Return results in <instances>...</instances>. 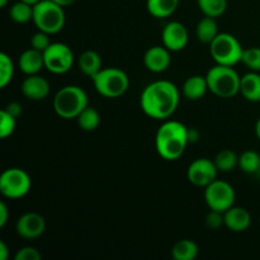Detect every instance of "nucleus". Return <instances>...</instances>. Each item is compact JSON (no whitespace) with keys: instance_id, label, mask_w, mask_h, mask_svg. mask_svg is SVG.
Masks as SVG:
<instances>
[{"instance_id":"f257e3e1","label":"nucleus","mask_w":260,"mask_h":260,"mask_svg":"<svg viewBox=\"0 0 260 260\" xmlns=\"http://www.w3.org/2000/svg\"><path fill=\"white\" fill-rule=\"evenodd\" d=\"M180 93L172 81L157 80L145 86L140 96L142 112L150 118L168 119L179 106Z\"/></svg>"},{"instance_id":"f03ea898","label":"nucleus","mask_w":260,"mask_h":260,"mask_svg":"<svg viewBox=\"0 0 260 260\" xmlns=\"http://www.w3.org/2000/svg\"><path fill=\"white\" fill-rule=\"evenodd\" d=\"M189 144V129L178 121H165L155 137V147L160 157L168 161L178 160Z\"/></svg>"},{"instance_id":"7ed1b4c3","label":"nucleus","mask_w":260,"mask_h":260,"mask_svg":"<svg viewBox=\"0 0 260 260\" xmlns=\"http://www.w3.org/2000/svg\"><path fill=\"white\" fill-rule=\"evenodd\" d=\"M208 90L218 98H233L240 93L241 76L234 70L233 66L216 63L206 75Z\"/></svg>"},{"instance_id":"20e7f679","label":"nucleus","mask_w":260,"mask_h":260,"mask_svg":"<svg viewBox=\"0 0 260 260\" xmlns=\"http://www.w3.org/2000/svg\"><path fill=\"white\" fill-rule=\"evenodd\" d=\"M88 103V95L78 85L63 86L53 96V109L63 119H76L89 106Z\"/></svg>"},{"instance_id":"39448f33","label":"nucleus","mask_w":260,"mask_h":260,"mask_svg":"<svg viewBox=\"0 0 260 260\" xmlns=\"http://www.w3.org/2000/svg\"><path fill=\"white\" fill-rule=\"evenodd\" d=\"M32 22L38 30L56 35L65 25V12L63 7L55 3L53 0H41L33 5Z\"/></svg>"},{"instance_id":"423d86ee","label":"nucleus","mask_w":260,"mask_h":260,"mask_svg":"<svg viewBox=\"0 0 260 260\" xmlns=\"http://www.w3.org/2000/svg\"><path fill=\"white\" fill-rule=\"evenodd\" d=\"M95 90L106 98H118L123 95L129 86V79L124 71L117 68L102 69L91 78Z\"/></svg>"},{"instance_id":"0eeeda50","label":"nucleus","mask_w":260,"mask_h":260,"mask_svg":"<svg viewBox=\"0 0 260 260\" xmlns=\"http://www.w3.org/2000/svg\"><path fill=\"white\" fill-rule=\"evenodd\" d=\"M210 53L218 65L234 66L241 62L244 48L235 36L230 33H218L210 43Z\"/></svg>"},{"instance_id":"6e6552de","label":"nucleus","mask_w":260,"mask_h":260,"mask_svg":"<svg viewBox=\"0 0 260 260\" xmlns=\"http://www.w3.org/2000/svg\"><path fill=\"white\" fill-rule=\"evenodd\" d=\"M32 180L27 172L19 168H10L0 177V193L9 200H19L30 190Z\"/></svg>"},{"instance_id":"1a4fd4ad","label":"nucleus","mask_w":260,"mask_h":260,"mask_svg":"<svg viewBox=\"0 0 260 260\" xmlns=\"http://www.w3.org/2000/svg\"><path fill=\"white\" fill-rule=\"evenodd\" d=\"M205 200L210 210L226 212L235 206V189L228 182L216 179L205 188Z\"/></svg>"},{"instance_id":"9d476101","label":"nucleus","mask_w":260,"mask_h":260,"mask_svg":"<svg viewBox=\"0 0 260 260\" xmlns=\"http://www.w3.org/2000/svg\"><path fill=\"white\" fill-rule=\"evenodd\" d=\"M45 68L52 74H65L73 68L74 53L68 45L61 42L51 43L43 52Z\"/></svg>"},{"instance_id":"9b49d317","label":"nucleus","mask_w":260,"mask_h":260,"mask_svg":"<svg viewBox=\"0 0 260 260\" xmlns=\"http://www.w3.org/2000/svg\"><path fill=\"white\" fill-rule=\"evenodd\" d=\"M218 169L215 161L207 157H200L190 162L187 170V178L189 183L196 187L206 188L208 184L217 179Z\"/></svg>"},{"instance_id":"f8f14e48","label":"nucleus","mask_w":260,"mask_h":260,"mask_svg":"<svg viewBox=\"0 0 260 260\" xmlns=\"http://www.w3.org/2000/svg\"><path fill=\"white\" fill-rule=\"evenodd\" d=\"M162 46L168 48L170 52H179L184 50L185 46L188 45L189 35L183 23L173 20L165 24L161 32Z\"/></svg>"},{"instance_id":"ddd939ff","label":"nucleus","mask_w":260,"mask_h":260,"mask_svg":"<svg viewBox=\"0 0 260 260\" xmlns=\"http://www.w3.org/2000/svg\"><path fill=\"white\" fill-rule=\"evenodd\" d=\"M46 221L40 213L27 212L20 216L15 223V231L23 239H37L45 233Z\"/></svg>"},{"instance_id":"4468645a","label":"nucleus","mask_w":260,"mask_h":260,"mask_svg":"<svg viewBox=\"0 0 260 260\" xmlns=\"http://www.w3.org/2000/svg\"><path fill=\"white\" fill-rule=\"evenodd\" d=\"M170 62H172L170 51L165 46H152L145 52V68L151 73H162L169 68Z\"/></svg>"},{"instance_id":"2eb2a0df","label":"nucleus","mask_w":260,"mask_h":260,"mask_svg":"<svg viewBox=\"0 0 260 260\" xmlns=\"http://www.w3.org/2000/svg\"><path fill=\"white\" fill-rule=\"evenodd\" d=\"M50 83L45 78L36 75H27L22 83V93L29 101H43L50 94Z\"/></svg>"},{"instance_id":"dca6fc26","label":"nucleus","mask_w":260,"mask_h":260,"mask_svg":"<svg viewBox=\"0 0 260 260\" xmlns=\"http://www.w3.org/2000/svg\"><path fill=\"white\" fill-rule=\"evenodd\" d=\"M225 217V226L234 233H243L246 231L251 225V216L245 208L233 206L226 212H223Z\"/></svg>"},{"instance_id":"f3484780","label":"nucleus","mask_w":260,"mask_h":260,"mask_svg":"<svg viewBox=\"0 0 260 260\" xmlns=\"http://www.w3.org/2000/svg\"><path fill=\"white\" fill-rule=\"evenodd\" d=\"M20 70L25 75H36L45 68V58H43V52L35 50V48H28L22 55L19 56L18 60Z\"/></svg>"},{"instance_id":"a211bd4d","label":"nucleus","mask_w":260,"mask_h":260,"mask_svg":"<svg viewBox=\"0 0 260 260\" xmlns=\"http://www.w3.org/2000/svg\"><path fill=\"white\" fill-rule=\"evenodd\" d=\"M208 90V84L206 76L193 75L189 76L183 84V95L188 101H198L203 98Z\"/></svg>"},{"instance_id":"6ab92c4d","label":"nucleus","mask_w":260,"mask_h":260,"mask_svg":"<svg viewBox=\"0 0 260 260\" xmlns=\"http://www.w3.org/2000/svg\"><path fill=\"white\" fill-rule=\"evenodd\" d=\"M240 93L246 101L258 103L260 102V74L250 71L241 76Z\"/></svg>"},{"instance_id":"aec40b11","label":"nucleus","mask_w":260,"mask_h":260,"mask_svg":"<svg viewBox=\"0 0 260 260\" xmlns=\"http://www.w3.org/2000/svg\"><path fill=\"white\" fill-rule=\"evenodd\" d=\"M79 69L84 75L93 78L95 76L99 71L102 70V58L101 55L95 51H84L80 56H79Z\"/></svg>"},{"instance_id":"412c9836","label":"nucleus","mask_w":260,"mask_h":260,"mask_svg":"<svg viewBox=\"0 0 260 260\" xmlns=\"http://www.w3.org/2000/svg\"><path fill=\"white\" fill-rule=\"evenodd\" d=\"M179 0H147V12L157 19H164L174 14L178 9Z\"/></svg>"},{"instance_id":"4be33fe9","label":"nucleus","mask_w":260,"mask_h":260,"mask_svg":"<svg viewBox=\"0 0 260 260\" xmlns=\"http://www.w3.org/2000/svg\"><path fill=\"white\" fill-rule=\"evenodd\" d=\"M218 27L217 22H216V18L212 17H205L198 22L197 28H196V35L200 42L206 43V45H210L218 35Z\"/></svg>"},{"instance_id":"5701e85b","label":"nucleus","mask_w":260,"mask_h":260,"mask_svg":"<svg viewBox=\"0 0 260 260\" xmlns=\"http://www.w3.org/2000/svg\"><path fill=\"white\" fill-rule=\"evenodd\" d=\"M197 255V244L192 240H188V239L177 241L172 249V256L175 260H194Z\"/></svg>"},{"instance_id":"b1692460","label":"nucleus","mask_w":260,"mask_h":260,"mask_svg":"<svg viewBox=\"0 0 260 260\" xmlns=\"http://www.w3.org/2000/svg\"><path fill=\"white\" fill-rule=\"evenodd\" d=\"M76 121H78L79 127L83 131L91 132L98 128L99 123H101V116H99V112L95 108L88 106L79 114Z\"/></svg>"},{"instance_id":"393cba45","label":"nucleus","mask_w":260,"mask_h":260,"mask_svg":"<svg viewBox=\"0 0 260 260\" xmlns=\"http://www.w3.org/2000/svg\"><path fill=\"white\" fill-rule=\"evenodd\" d=\"M238 167L246 174H255L260 172V155L253 150H246L239 156Z\"/></svg>"},{"instance_id":"a878e982","label":"nucleus","mask_w":260,"mask_h":260,"mask_svg":"<svg viewBox=\"0 0 260 260\" xmlns=\"http://www.w3.org/2000/svg\"><path fill=\"white\" fill-rule=\"evenodd\" d=\"M213 161H215L218 172L229 173L238 167L239 156L233 151V150L223 149V150H221L217 155H216V157L213 159Z\"/></svg>"},{"instance_id":"bb28decb","label":"nucleus","mask_w":260,"mask_h":260,"mask_svg":"<svg viewBox=\"0 0 260 260\" xmlns=\"http://www.w3.org/2000/svg\"><path fill=\"white\" fill-rule=\"evenodd\" d=\"M9 15L10 19L15 23L23 24V23L29 22L33 19V5L19 0L10 7Z\"/></svg>"},{"instance_id":"cd10ccee","label":"nucleus","mask_w":260,"mask_h":260,"mask_svg":"<svg viewBox=\"0 0 260 260\" xmlns=\"http://www.w3.org/2000/svg\"><path fill=\"white\" fill-rule=\"evenodd\" d=\"M200 10L207 17L218 18L228 9V0H197Z\"/></svg>"},{"instance_id":"c85d7f7f","label":"nucleus","mask_w":260,"mask_h":260,"mask_svg":"<svg viewBox=\"0 0 260 260\" xmlns=\"http://www.w3.org/2000/svg\"><path fill=\"white\" fill-rule=\"evenodd\" d=\"M14 75V63L7 53H0V88H5Z\"/></svg>"},{"instance_id":"c756f323","label":"nucleus","mask_w":260,"mask_h":260,"mask_svg":"<svg viewBox=\"0 0 260 260\" xmlns=\"http://www.w3.org/2000/svg\"><path fill=\"white\" fill-rule=\"evenodd\" d=\"M15 126H17V117L12 116L5 109H2L0 111V137L7 139V137L12 136Z\"/></svg>"},{"instance_id":"7c9ffc66","label":"nucleus","mask_w":260,"mask_h":260,"mask_svg":"<svg viewBox=\"0 0 260 260\" xmlns=\"http://www.w3.org/2000/svg\"><path fill=\"white\" fill-rule=\"evenodd\" d=\"M241 62L251 71H260V47L245 48L241 57Z\"/></svg>"},{"instance_id":"2f4dec72","label":"nucleus","mask_w":260,"mask_h":260,"mask_svg":"<svg viewBox=\"0 0 260 260\" xmlns=\"http://www.w3.org/2000/svg\"><path fill=\"white\" fill-rule=\"evenodd\" d=\"M51 43L52 42L50 41V35L42 32V30L36 32L35 35L32 36V38H30V46H32V48L41 51V52H45V51L50 47Z\"/></svg>"},{"instance_id":"473e14b6","label":"nucleus","mask_w":260,"mask_h":260,"mask_svg":"<svg viewBox=\"0 0 260 260\" xmlns=\"http://www.w3.org/2000/svg\"><path fill=\"white\" fill-rule=\"evenodd\" d=\"M206 225L211 230H218L225 225V217H223V212L220 211L211 210L210 213L206 216Z\"/></svg>"},{"instance_id":"72a5a7b5","label":"nucleus","mask_w":260,"mask_h":260,"mask_svg":"<svg viewBox=\"0 0 260 260\" xmlns=\"http://www.w3.org/2000/svg\"><path fill=\"white\" fill-rule=\"evenodd\" d=\"M42 255L33 246H24L15 253L14 260H41Z\"/></svg>"},{"instance_id":"f704fd0d","label":"nucleus","mask_w":260,"mask_h":260,"mask_svg":"<svg viewBox=\"0 0 260 260\" xmlns=\"http://www.w3.org/2000/svg\"><path fill=\"white\" fill-rule=\"evenodd\" d=\"M5 111L7 112H9L10 114H12V116H14V117H19V114L22 113V106H20L19 103H18V102H12V103H9L8 104L7 107H5Z\"/></svg>"},{"instance_id":"c9c22d12","label":"nucleus","mask_w":260,"mask_h":260,"mask_svg":"<svg viewBox=\"0 0 260 260\" xmlns=\"http://www.w3.org/2000/svg\"><path fill=\"white\" fill-rule=\"evenodd\" d=\"M9 218V211L4 202H0V228H4Z\"/></svg>"},{"instance_id":"e433bc0d","label":"nucleus","mask_w":260,"mask_h":260,"mask_svg":"<svg viewBox=\"0 0 260 260\" xmlns=\"http://www.w3.org/2000/svg\"><path fill=\"white\" fill-rule=\"evenodd\" d=\"M9 256V250L4 241H0V260H7Z\"/></svg>"},{"instance_id":"4c0bfd02","label":"nucleus","mask_w":260,"mask_h":260,"mask_svg":"<svg viewBox=\"0 0 260 260\" xmlns=\"http://www.w3.org/2000/svg\"><path fill=\"white\" fill-rule=\"evenodd\" d=\"M53 2L57 3V4H60L61 7H69V5L74 4L76 0H53Z\"/></svg>"},{"instance_id":"58836bf2","label":"nucleus","mask_w":260,"mask_h":260,"mask_svg":"<svg viewBox=\"0 0 260 260\" xmlns=\"http://www.w3.org/2000/svg\"><path fill=\"white\" fill-rule=\"evenodd\" d=\"M255 134H256V137L259 139L260 141V118L256 121V124H255Z\"/></svg>"},{"instance_id":"ea45409f","label":"nucleus","mask_w":260,"mask_h":260,"mask_svg":"<svg viewBox=\"0 0 260 260\" xmlns=\"http://www.w3.org/2000/svg\"><path fill=\"white\" fill-rule=\"evenodd\" d=\"M22 2L28 3V4H30V5H36L38 2H41V0H22Z\"/></svg>"},{"instance_id":"a19ab883","label":"nucleus","mask_w":260,"mask_h":260,"mask_svg":"<svg viewBox=\"0 0 260 260\" xmlns=\"http://www.w3.org/2000/svg\"><path fill=\"white\" fill-rule=\"evenodd\" d=\"M8 2H9V0H0V7L5 8V7H7Z\"/></svg>"}]
</instances>
